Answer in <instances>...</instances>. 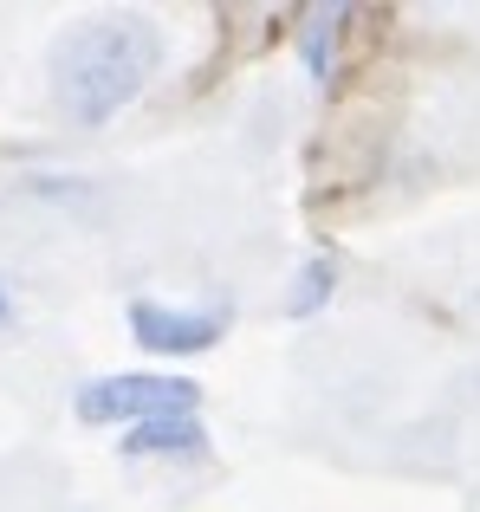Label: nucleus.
Returning <instances> with one entry per match:
<instances>
[{
  "label": "nucleus",
  "instance_id": "f03ea898",
  "mask_svg": "<svg viewBox=\"0 0 480 512\" xmlns=\"http://www.w3.org/2000/svg\"><path fill=\"white\" fill-rule=\"evenodd\" d=\"M195 396L202 389L189 383V376H163V370H117V376H91L85 389H78V422L91 428H137V422H156V415H182L195 409Z\"/></svg>",
  "mask_w": 480,
  "mask_h": 512
},
{
  "label": "nucleus",
  "instance_id": "7ed1b4c3",
  "mask_svg": "<svg viewBox=\"0 0 480 512\" xmlns=\"http://www.w3.org/2000/svg\"><path fill=\"white\" fill-rule=\"evenodd\" d=\"M130 338H137L150 357H195L221 338V318L215 312H182V305H156L137 299L130 305Z\"/></svg>",
  "mask_w": 480,
  "mask_h": 512
},
{
  "label": "nucleus",
  "instance_id": "f257e3e1",
  "mask_svg": "<svg viewBox=\"0 0 480 512\" xmlns=\"http://www.w3.org/2000/svg\"><path fill=\"white\" fill-rule=\"evenodd\" d=\"M156 33L143 20H85L78 33L59 39L52 52V91H59L65 117L85 130L111 124L156 72Z\"/></svg>",
  "mask_w": 480,
  "mask_h": 512
},
{
  "label": "nucleus",
  "instance_id": "39448f33",
  "mask_svg": "<svg viewBox=\"0 0 480 512\" xmlns=\"http://www.w3.org/2000/svg\"><path fill=\"white\" fill-rule=\"evenodd\" d=\"M344 20H351V7H318L312 20L299 26V59H305V72H312L318 85H331V78H338V46H344Z\"/></svg>",
  "mask_w": 480,
  "mask_h": 512
},
{
  "label": "nucleus",
  "instance_id": "20e7f679",
  "mask_svg": "<svg viewBox=\"0 0 480 512\" xmlns=\"http://www.w3.org/2000/svg\"><path fill=\"white\" fill-rule=\"evenodd\" d=\"M202 448H208V435H202V422H195V409L156 415V422H137L124 435V454H202Z\"/></svg>",
  "mask_w": 480,
  "mask_h": 512
},
{
  "label": "nucleus",
  "instance_id": "0eeeda50",
  "mask_svg": "<svg viewBox=\"0 0 480 512\" xmlns=\"http://www.w3.org/2000/svg\"><path fill=\"white\" fill-rule=\"evenodd\" d=\"M0 318H7V286H0Z\"/></svg>",
  "mask_w": 480,
  "mask_h": 512
},
{
  "label": "nucleus",
  "instance_id": "423d86ee",
  "mask_svg": "<svg viewBox=\"0 0 480 512\" xmlns=\"http://www.w3.org/2000/svg\"><path fill=\"white\" fill-rule=\"evenodd\" d=\"M331 279H338V266H331L325 253H312V260L299 266V292H292V305H286V312H292V318H312L318 305L331 299Z\"/></svg>",
  "mask_w": 480,
  "mask_h": 512
}]
</instances>
